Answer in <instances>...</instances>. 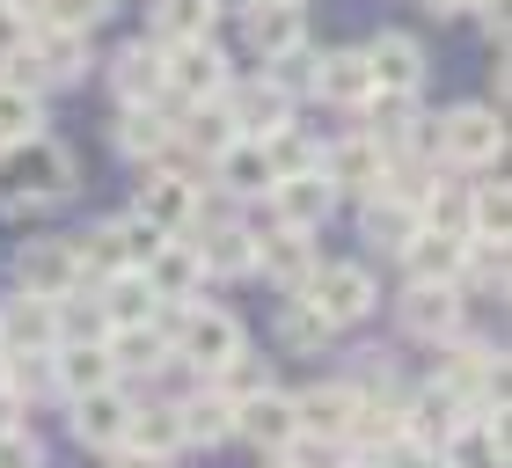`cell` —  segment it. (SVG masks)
<instances>
[{
	"instance_id": "1",
	"label": "cell",
	"mask_w": 512,
	"mask_h": 468,
	"mask_svg": "<svg viewBox=\"0 0 512 468\" xmlns=\"http://www.w3.org/2000/svg\"><path fill=\"white\" fill-rule=\"evenodd\" d=\"M66 191H74V154L59 139H15V147H0V213L52 205Z\"/></svg>"
},
{
	"instance_id": "30",
	"label": "cell",
	"mask_w": 512,
	"mask_h": 468,
	"mask_svg": "<svg viewBox=\"0 0 512 468\" xmlns=\"http://www.w3.org/2000/svg\"><path fill=\"white\" fill-rule=\"evenodd\" d=\"M183 439H198V447H220V439H235V403L227 395H198V403L176 410Z\"/></svg>"
},
{
	"instance_id": "27",
	"label": "cell",
	"mask_w": 512,
	"mask_h": 468,
	"mask_svg": "<svg viewBox=\"0 0 512 468\" xmlns=\"http://www.w3.org/2000/svg\"><path fill=\"white\" fill-rule=\"evenodd\" d=\"M249 44L264 52L271 66L300 52V8H249Z\"/></svg>"
},
{
	"instance_id": "24",
	"label": "cell",
	"mask_w": 512,
	"mask_h": 468,
	"mask_svg": "<svg viewBox=\"0 0 512 468\" xmlns=\"http://www.w3.org/2000/svg\"><path fill=\"white\" fill-rule=\"evenodd\" d=\"M125 439H132V454H147V461H169V454L183 447V425H176V410H169V403H147V410H132Z\"/></svg>"
},
{
	"instance_id": "44",
	"label": "cell",
	"mask_w": 512,
	"mask_h": 468,
	"mask_svg": "<svg viewBox=\"0 0 512 468\" xmlns=\"http://www.w3.org/2000/svg\"><path fill=\"white\" fill-rule=\"evenodd\" d=\"M432 15H461V8H476V0H425Z\"/></svg>"
},
{
	"instance_id": "25",
	"label": "cell",
	"mask_w": 512,
	"mask_h": 468,
	"mask_svg": "<svg viewBox=\"0 0 512 468\" xmlns=\"http://www.w3.org/2000/svg\"><path fill=\"white\" fill-rule=\"evenodd\" d=\"M118 96L132 110H154V96H161V52L154 44H125L118 52Z\"/></svg>"
},
{
	"instance_id": "47",
	"label": "cell",
	"mask_w": 512,
	"mask_h": 468,
	"mask_svg": "<svg viewBox=\"0 0 512 468\" xmlns=\"http://www.w3.org/2000/svg\"><path fill=\"white\" fill-rule=\"evenodd\" d=\"M344 468H374V461H344Z\"/></svg>"
},
{
	"instance_id": "40",
	"label": "cell",
	"mask_w": 512,
	"mask_h": 468,
	"mask_svg": "<svg viewBox=\"0 0 512 468\" xmlns=\"http://www.w3.org/2000/svg\"><path fill=\"white\" fill-rule=\"evenodd\" d=\"M374 468H439V454L425 447V439H410V432H403L395 447H381V461H374Z\"/></svg>"
},
{
	"instance_id": "6",
	"label": "cell",
	"mask_w": 512,
	"mask_h": 468,
	"mask_svg": "<svg viewBox=\"0 0 512 468\" xmlns=\"http://www.w3.org/2000/svg\"><path fill=\"white\" fill-rule=\"evenodd\" d=\"M322 183H330V191H359V198L395 191L388 183V147L381 139H344V147H330V161H322Z\"/></svg>"
},
{
	"instance_id": "9",
	"label": "cell",
	"mask_w": 512,
	"mask_h": 468,
	"mask_svg": "<svg viewBox=\"0 0 512 468\" xmlns=\"http://www.w3.org/2000/svg\"><path fill=\"white\" fill-rule=\"evenodd\" d=\"M366 74H374V96H417V81H425V52H417V37L381 30L374 44H366Z\"/></svg>"
},
{
	"instance_id": "48",
	"label": "cell",
	"mask_w": 512,
	"mask_h": 468,
	"mask_svg": "<svg viewBox=\"0 0 512 468\" xmlns=\"http://www.w3.org/2000/svg\"><path fill=\"white\" fill-rule=\"evenodd\" d=\"M278 468H293V461H278Z\"/></svg>"
},
{
	"instance_id": "28",
	"label": "cell",
	"mask_w": 512,
	"mask_h": 468,
	"mask_svg": "<svg viewBox=\"0 0 512 468\" xmlns=\"http://www.w3.org/2000/svg\"><path fill=\"white\" fill-rule=\"evenodd\" d=\"M213 15H220V0H154V30L169 44H205Z\"/></svg>"
},
{
	"instance_id": "37",
	"label": "cell",
	"mask_w": 512,
	"mask_h": 468,
	"mask_svg": "<svg viewBox=\"0 0 512 468\" xmlns=\"http://www.w3.org/2000/svg\"><path fill=\"white\" fill-rule=\"evenodd\" d=\"M37 125H44L37 96H15V88H0V147H15V139H37Z\"/></svg>"
},
{
	"instance_id": "19",
	"label": "cell",
	"mask_w": 512,
	"mask_h": 468,
	"mask_svg": "<svg viewBox=\"0 0 512 468\" xmlns=\"http://www.w3.org/2000/svg\"><path fill=\"white\" fill-rule=\"evenodd\" d=\"M417 205L410 198H395V191H381V198H366V242H381V249H410L417 242Z\"/></svg>"
},
{
	"instance_id": "32",
	"label": "cell",
	"mask_w": 512,
	"mask_h": 468,
	"mask_svg": "<svg viewBox=\"0 0 512 468\" xmlns=\"http://www.w3.org/2000/svg\"><path fill=\"white\" fill-rule=\"evenodd\" d=\"M118 147L139 154V161H154V154L176 147V125H161L154 110H125V117H118Z\"/></svg>"
},
{
	"instance_id": "14",
	"label": "cell",
	"mask_w": 512,
	"mask_h": 468,
	"mask_svg": "<svg viewBox=\"0 0 512 468\" xmlns=\"http://www.w3.org/2000/svg\"><path fill=\"white\" fill-rule=\"evenodd\" d=\"M132 425V403L118 388H96V395H74V439H88V447H118Z\"/></svg>"
},
{
	"instance_id": "31",
	"label": "cell",
	"mask_w": 512,
	"mask_h": 468,
	"mask_svg": "<svg viewBox=\"0 0 512 468\" xmlns=\"http://www.w3.org/2000/svg\"><path fill=\"white\" fill-rule=\"evenodd\" d=\"M30 59H37L44 81H74L81 59H88V37H81V30H44V44H37Z\"/></svg>"
},
{
	"instance_id": "39",
	"label": "cell",
	"mask_w": 512,
	"mask_h": 468,
	"mask_svg": "<svg viewBox=\"0 0 512 468\" xmlns=\"http://www.w3.org/2000/svg\"><path fill=\"white\" fill-rule=\"evenodd\" d=\"M44 15H52V30H81L88 37V22L110 15V0H44Z\"/></svg>"
},
{
	"instance_id": "7",
	"label": "cell",
	"mask_w": 512,
	"mask_h": 468,
	"mask_svg": "<svg viewBox=\"0 0 512 468\" xmlns=\"http://www.w3.org/2000/svg\"><path fill=\"white\" fill-rule=\"evenodd\" d=\"M15 278H22V293L30 300H59L81 286V264H74V249L66 242H22V256H15Z\"/></svg>"
},
{
	"instance_id": "38",
	"label": "cell",
	"mask_w": 512,
	"mask_h": 468,
	"mask_svg": "<svg viewBox=\"0 0 512 468\" xmlns=\"http://www.w3.org/2000/svg\"><path fill=\"white\" fill-rule=\"evenodd\" d=\"M278 337H286L293 351H322V344H330V322H322V315L308 308V300H293L286 322H278Z\"/></svg>"
},
{
	"instance_id": "17",
	"label": "cell",
	"mask_w": 512,
	"mask_h": 468,
	"mask_svg": "<svg viewBox=\"0 0 512 468\" xmlns=\"http://www.w3.org/2000/svg\"><path fill=\"white\" fill-rule=\"evenodd\" d=\"M52 381L66 395H96V388H118V366L103 359V344H66L52 359Z\"/></svg>"
},
{
	"instance_id": "11",
	"label": "cell",
	"mask_w": 512,
	"mask_h": 468,
	"mask_svg": "<svg viewBox=\"0 0 512 468\" xmlns=\"http://www.w3.org/2000/svg\"><path fill=\"white\" fill-rule=\"evenodd\" d=\"M235 432L256 439V447H271V454H286L293 439H300V425H293V395H278V388L242 395V403H235Z\"/></svg>"
},
{
	"instance_id": "41",
	"label": "cell",
	"mask_w": 512,
	"mask_h": 468,
	"mask_svg": "<svg viewBox=\"0 0 512 468\" xmlns=\"http://www.w3.org/2000/svg\"><path fill=\"white\" fill-rule=\"evenodd\" d=\"M15 52H30V15L0 8V59H15Z\"/></svg>"
},
{
	"instance_id": "33",
	"label": "cell",
	"mask_w": 512,
	"mask_h": 468,
	"mask_svg": "<svg viewBox=\"0 0 512 468\" xmlns=\"http://www.w3.org/2000/svg\"><path fill=\"white\" fill-rule=\"evenodd\" d=\"M454 410H461V395H447V388H425V395H417V403H410V417H403V432H410V439H432V432L447 439V432L461 425Z\"/></svg>"
},
{
	"instance_id": "22",
	"label": "cell",
	"mask_w": 512,
	"mask_h": 468,
	"mask_svg": "<svg viewBox=\"0 0 512 468\" xmlns=\"http://www.w3.org/2000/svg\"><path fill=\"white\" fill-rule=\"evenodd\" d=\"M315 96H330V103H366V96H374L366 52H330V59L315 66Z\"/></svg>"
},
{
	"instance_id": "18",
	"label": "cell",
	"mask_w": 512,
	"mask_h": 468,
	"mask_svg": "<svg viewBox=\"0 0 512 468\" xmlns=\"http://www.w3.org/2000/svg\"><path fill=\"white\" fill-rule=\"evenodd\" d=\"M403 322H410L417 337H454L461 330V293L454 286H410Z\"/></svg>"
},
{
	"instance_id": "3",
	"label": "cell",
	"mask_w": 512,
	"mask_h": 468,
	"mask_svg": "<svg viewBox=\"0 0 512 468\" xmlns=\"http://www.w3.org/2000/svg\"><path fill=\"white\" fill-rule=\"evenodd\" d=\"M161 88H176L191 110H205V103L227 96V59L213 44H169V52H161Z\"/></svg>"
},
{
	"instance_id": "2",
	"label": "cell",
	"mask_w": 512,
	"mask_h": 468,
	"mask_svg": "<svg viewBox=\"0 0 512 468\" xmlns=\"http://www.w3.org/2000/svg\"><path fill=\"white\" fill-rule=\"evenodd\" d=\"M176 359H191L198 373H227L242 359V322L227 308H191L176 322Z\"/></svg>"
},
{
	"instance_id": "10",
	"label": "cell",
	"mask_w": 512,
	"mask_h": 468,
	"mask_svg": "<svg viewBox=\"0 0 512 468\" xmlns=\"http://www.w3.org/2000/svg\"><path fill=\"white\" fill-rule=\"evenodd\" d=\"M359 388H344V381H330V388H308V395H293V425H300V439H352V425H359Z\"/></svg>"
},
{
	"instance_id": "42",
	"label": "cell",
	"mask_w": 512,
	"mask_h": 468,
	"mask_svg": "<svg viewBox=\"0 0 512 468\" xmlns=\"http://www.w3.org/2000/svg\"><path fill=\"white\" fill-rule=\"evenodd\" d=\"M0 468H37V439L30 432H0Z\"/></svg>"
},
{
	"instance_id": "4",
	"label": "cell",
	"mask_w": 512,
	"mask_h": 468,
	"mask_svg": "<svg viewBox=\"0 0 512 468\" xmlns=\"http://www.w3.org/2000/svg\"><path fill=\"white\" fill-rule=\"evenodd\" d=\"M439 154H447V161H469V169L498 161V154H505V125H498V110H483V103L447 110V117H439Z\"/></svg>"
},
{
	"instance_id": "46",
	"label": "cell",
	"mask_w": 512,
	"mask_h": 468,
	"mask_svg": "<svg viewBox=\"0 0 512 468\" xmlns=\"http://www.w3.org/2000/svg\"><path fill=\"white\" fill-rule=\"evenodd\" d=\"M249 8H300V0H249Z\"/></svg>"
},
{
	"instance_id": "45",
	"label": "cell",
	"mask_w": 512,
	"mask_h": 468,
	"mask_svg": "<svg viewBox=\"0 0 512 468\" xmlns=\"http://www.w3.org/2000/svg\"><path fill=\"white\" fill-rule=\"evenodd\" d=\"M110 468H161V461H147V454H118Z\"/></svg>"
},
{
	"instance_id": "8",
	"label": "cell",
	"mask_w": 512,
	"mask_h": 468,
	"mask_svg": "<svg viewBox=\"0 0 512 468\" xmlns=\"http://www.w3.org/2000/svg\"><path fill=\"white\" fill-rule=\"evenodd\" d=\"M220 110H227V125H235V139L264 147L271 132H286V110H293V96H286L278 81H249V88H235V96H227Z\"/></svg>"
},
{
	"instance_id": "12",
	"label": "cell",
	"mask_w": 512,
	"mask_h": 468,
	"mask_svg": "<svg viewBox=\"0 0 512 468\" xmlns=\"http://www.w3.org/2000/svg\"><path fill=\"white\" fill-rule=\"evenodd\" d=\"M447 468H505V410H476L447 432Z\"/></svg>"
},
{
	"instance_id": "13",
	"label": "cell",
	"mask_w": 512,
	"mask_h": 468,
	"mask_svg": "<svg viewBox=\"0 0 512 468\" xmlns=\"http://www.w3.org/2000/svg\"><path fill=\"white\" fill-rule=\"evenodd\" d=\"M271 205H278V234H315L322 220H330L337 191H330V183H322V169H315V176L271 183Z\"/></svg>"
},
{
	"instance_id": "21",
	"label": "cell",
	"mask_w": 512,
	"mask_h": 468,
	"mask_svg": "<svg viewBox=\"0 0 512 468\" xmlns=\"http://www.w3.org/2000/svg\"><path fill=\"white\" fill-rule=\"evenodd\" d=\"M147 315H154L147 278H139V271H110V286H103V322H110V330H147Z\"/></svg>"
},
{
	"instance_id": "29",
	"label": "cell",
	"mask_w": 512,
	"mask_h": 468,
	"mask_svg": "<svg viewBox=\"0 0 512 468\" xmlns=\"http://www.w3.org/2000/svg\"><path fill=\"white\" fill-rule=\"evenodd\" d=\"M59 337V308L52 300H15L8 315H0V344H37V351H52Z\"/></svg>"
},
{
	"instance_id": "15",
	"label": "cell",
	"mask_w": 512,
	"mask_h": 468,
	"mask_svg": "<svg viewBox=\"0 0 512 468\" xmlns=\"http://www.w3.org/2000/svg\"><path fill=\"white\" fill-rule=\"evenodd\" d=\"M191 205H198V191H191V183H183V176H169V169L139 183V220H147L154 234L183 227V220H191Z\"/></svg>"
},
{
	"instance_id": "43",
	"label": "cell",
	"mask_w": 512,
	"mask_h": 468,
	"mask_svg": "<svg viewBox=\"0 0 512 468\" xmlns=\"http://www.w3.org/2000/svg\"><path fill=\"white\" fill-rule=\"evenodd\" d=\"M0 432H15V395H8V381H0Z\"/></svg>"
},
{
	"instance_id": "34",
	"label": "cell",
	"mask_w": 512,
	"mask_h": 468,
	"mask_svg": "<svg viewBox=\"0 0 512 468\" xmlns=\"http://www.w3.org/2000/svg\"><path fill=\"white\" fill-rule=\"evenodd\" d=\"M220 183H227V191H242V198H256V191H271L264 147H249V139H235V147L220 154Z\"/></svg>"
},
{
	"instance_id": "5",
	"label": "cell",
	"mask_w": 512,
	"mask_h": 468,
	"mask_svg": "<svg viewBox=\"0 0 512 468\" xmlns=\"http://www.w3.org/2000/svg\"><path fill=\"white\" fill-rule=\"evenodd\" d=\"M308 293H315L308 308L330 322V330H337V322H359L366 308H374V278H366V264H315Z\"/></svg>"
},
{
	"instance_id": "16",
	"label": "cell",
	"mask_w": 512,
	"mask_h": 468,
	"mask_svg": "<svg viewBox=\"0 0 512 468\" xmlns=\"http://www.w3.org/2000/svg\"><path fill=\"white\" fill-rule=\"evenodd\" d=\"M139 278H147L154 300H183L205 271H198V249H191V242H161V249L147 256V271H139Z\"/></svg>"
},
{
	"instance_id": "20",
	"label": "cell",
	"mask_w": 512,
	"mask_h": 468,
	"mask_svg": "<svg viewBox=\"0 0 512 468\" xmlns=\"http://www.w3.org/2000/svg\"><path fill=\"white\" fill-rule=\"evenodd\" d=\"M256 264H264L278 286L300 293L315 278V242H308V234H271V242H256Z\"/></svg>"
},
{
	"instance_id": "36",
	"label": "cell",
	"mask_w": 512,
	"mask_h": 468,
	"mask_svg": "<svg viewBox=\"0 0 512 468\" xmlns=\"http://www.w3.org/2000/svg\"><path fill=\"white\" fill-rule=\"evenodd\" d=\"M176 139H191L198 154H213V161H220L227 147H235V125H227V110L213 103V110H191V125H183Z\"/></svg>"
},
{
	"instance_id": "23",
	"label": "cell",
	"mask_w": 512,
	"mask_h": 468,
	"mask_svg": "<svg viewBox=\"0 0 512 468\" xmlns=\"http://www.w3.org/2000/svg\"><path fill=\"white\" fill-rule=\"evenodd\" d=\"M191 249H198V271H220V278L256 271V234H242V227H213V234L191 242Z\"/></svg>"
},
{
	"instance_id": "35",
	"label": "cell",
	"mask_w": 512,
	"mask_h": 468,
	"mask_svg": "<svg viewBox=\"0 0 512 468\" xmlns=\"http://www.w3.org/2000/svg\"><path fill=\"white\" fill-rule=\"evenodd\" d=\"M103 359L110 366H169V337L161 330H110Z\"/></svg>"
},
{
	"instance_id": "26",
	"label": "cell",
	"mask_w": 512,
	"mask_h": 468,
	"mask_svg": "<svg viewBox=\"0 0 512 468\" xmlns=\"http://www.w3.org/2000/svg\"><path fill=\"white\" fill-rule=\"evenodd\" d=\"M403 256H410L417 286H454V278H461V242H454V234H417Z\"/></svg>"
}]
</instances>
